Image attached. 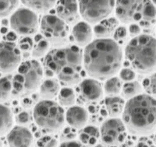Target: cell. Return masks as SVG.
I'll return each mask as SVG.
<instances>
[{"instance_id": "obj_46", "label": "cell", "mask_w": 156, "mask_h": 147, "mask_svg": "<svg viewBox=\"0 0 156 147\" xmlns=\"http://www.w3.org/2000/svg\"><path fill=\"white\" fill-rule=\"evenodd\" d=\"M2 147V141L0 140V147Z\"/></svg>"}, {"instance_id": "obj_1", "label": "cell", "mask_w": 156, "mask_h": 147, "mask_svg": "<svg viewBox=\"0 0 156 147\" xmlns=\"http://www.w3.org/2000/svg\"><path fill=\"white\" fill-rule=\"evenodd\" d=\"M122 58V49L115 40L100 38L86 45L83 63L90 76L105 80L112 78L120 69Z\"/></svg>"}, {"instance_id": "obj_6", "label": "cell", "mask_w": 156, "mask_h": 147, "mask_svg": "<svg viewBox=\"0 0 156 147\" xmlns=\"http://www.w3.org/2000/svg\"><path fill=\"white\" fill-rule=\"evenodd\" d=\"M116 15L125 23H149L156 18V8L151 0H116Z\"/></svg>"}, {"instance_id": "obj_26", "label": "cell", "mask_w": 156, "mask_h": 147, "mask_svg": "<svg viewBox=\"0 0 156 147\" xmlns=\"http://www.w3.org/2000/svg\"><path fill=\"white\" fill-rule=\"evenodd\" d=\"M50 44L44 37L37 36L35 42L32 50V56L34 58H38L42 57L46 54L49 48Z\"/></svg>"}, {"instance_id": "obj_25", "label": "cell", "mask_w": 156, "mask_h": 147, "mask_svg": "<svg viewBox=\"0 0 156 147\" xmlns=\"http://www.w3.org/2000/svg\"><path fill=\"white\" fill-rule=\"evenodd\" d=\"M59 104L61 106L71 107L76 102V95L74 90L70 87H63L58 93Z\"/></svg>"}, {"instance_id": "obj_17", "label": "cell", "mask_w": 156, "mask_h": 147, "mask_svg": "<svg viewBox=\"0 0 156 147\" xmlns=\"http://www.w3.org/2000/svg\"><path fill=\"white\" fill-rule=\"evenodd\" d=\"M72 34L74 41L78 45H87L92 38V31L90 25L85 22H79L73 28Z\"/></svg>"}, {"instance_id": "obj_36", "label": "cell", "mask_w": 156, "mask_h": 147, "mask_svg": "<svg viewBox=\"0 0 156 147\" xmlns=\"http://www.w3.org/2000/svg\"><path fill=\"white\" fill-rule=\"evenodd\" d=\"M135 76L136 74L132 70L128 68L123 69L120 73V77L122 80L125 81L126 82L133 81L135 78Z\"/></svg>"}, {"instance_id": "obj_47", "label": "cell", "mask_w": 156, "mask_h": 147, "mask_svg": "<svg viewBox=\"0 0 156 147\" xmlns=\"http://www.w3.org/2000/svg\"><path fill=\"white\" fill-rule=\"evenodd\" d=\"M155 144H156V142H155Z\"/></svg>"}, {"instance_id": "obj_38", "label": "cell", "mask_w": 156, "mask_h": 147, "mask_svg": "<svg viewBox=\"0 0 156 147\" xmlns=\"http://www.w3.org/2000/svg\"><path fill=\"white\" fill-rule=\"evenodd\" d=\"M127 35V30L124 26L117 28L114 33V38L116 40H120L125 39Z\"/></svg>"}, {"instance_id": "obj_45", "label": "cell", "mask_w": 156, "mask_h": 147, "mask_svg": "<svg viewBox=\"0 0 156 147\" xmlns=\"http://www.w3.org/2000/svg\"><path fill=\"white\" fill-rule=\"evenodd\" d=\"M151 1H152V2H153L154 4L156 5V0H151Z\"/></svg>"}, {"instance_id": "obj_12", "label": "cell", "mask_w": 156, "mask_h": 147, "mask_svg": "<svg viewBox=\"0 0 156 147\" xmlns=\"http://www.w3.org/2000/svg\"><path fill=\"white\" fill-rule=\"evenodd\" d=\"M21 61L18 45L9 41L0 42V72L8 73L16 69Z\"/></svg>"}, {"instance_id": "obj_44", "label": "cell", "mask_w": 156, "mask_h": 147, "mask_svg": "<svg viewBox=\"0 0 156 147\" xmlns=\"http://www.w3.org/2000/svg\"><path fill=\"white\" fill-rule=\"evenodd\" d=\"M94 147H107V146L105 144H104L103 143H102V144L98 143Z\"/></svg>"}, {"instance_id": "obj_7", "label": "cell", "mask_w": 156, "mask_h": 147, "mask_svg": "<svg viewBox=\"0 0 156 147\" xmlns=\"http://www.w3.org/2000/svg\"><path fill=\"white\" fill-rule=\"evenodd\" d=\"M33 118L39 128L49 134H53L63 127L65 113L62 107L57 102L43 100L35 106Z\"/></svg>"}, {"instance_id": "obj_37", "label": "cell", "mask_w": 156, "mask_h": 147, "mask_svg": "<svg viewBox=\"0 0 156 147\" xmlns=\"http://www.w3.org/2000/svg\"><path fill=\"white\" fill-rule=\"evenodd\" d=\"M63 135L65 138V141L74 140L77 136L76 129L72 127H66L63 131Z\"/></svg>"}, {"instance_id": "obj_32", "label": "cell", "mask_w": 156, "mask_h": 147, "mask_svg": "<svg viewBox=\"0 0 156 147\" xmlns=\"http://www.w3.org/2000/svg\"><path fill=\"white\" fill-rule=\"evenodd\" d=\"M143 86L148 94L156 99V73L144 80Z\"/></svg>"}, {"instance_id": "obj_2", "label": "cell", "mask_w": 156, "mask_h": 147, "mask_svg": "<svg viewBox=\"0 0 156 147\" xmlns=\"http://www.w3.org/2000/svg\"><path fill=\"white\" fill-rule=\"evenodd\" d=\"M83 54L75 46L55 48L44 60V72L48 77L56 76L59 82L66 87L80 82Z\"/></svg>"}, {"instance_id": "obj_21", "label": "cell", "mask_w": 156, "mask_h": 147, "mask_svg": "<svg viewBox=\"0 0 156 147\" xmlns=\"http://www.w3.org/2000/svg\"><path fill=\"white\" fill-rule=\"evenodd\" d=\"M104 104L108 116L111 118H117L122 114L126 103L123 98L112 96L106 97Z\"/></svg>"}, {"instance_id": "obj_8", "label": "cell", "mask_w": 156, "mask_h": 147, "mask_svg": "<svg viewBox=\"0 0 156 147\" xmlns=\"http://www.w3.org/2000/svg\"><path fill=\"white\" fill-rule=\"evenodd\" d=\"M40 30L43 37L54 47H61L65 44L69 33L67 23L53 14H47L42 17Z\"/></svg>"}, {"instance_id": "obj_19", "label": "cell", "mask_w": 156, "mask_h": 147, "mask_svg": "<svg viewBox=\"0 0 156 147\" xmlns=\"http://www.w3.org/2000/svg\"><path fill=\"white\" fill-rule=\"evenodd\" d=\"M89 121L92 125L98 126L101 125L108 116L105 104H101L99 102L88 104Z\"/></svg>"}, {"instance_id": "obj_11", "label": "cell", "mask_w": 156, "mask_h": 147, "mask_svg": "<svg viewBox=\"0 0 156 147\" xmlns=\"http://www.w3.org/2000/svg\"><path fill=\"white\" fill-rule=\"evenodd\" d=\"M126 128L122 119L117 118H107L100 128L101 139L106 146L116 147L125 141L127 138Z\"/></svg>"}, {"instance_id": "obj_30", "label": "cell", "mask_w": 156, "mask_h": 147, "mask_svg": "<svg viewBox=\"0 0 156 147\" xmlns=\"http://www.w3.org/2000/svg\"><path fill=\"white\" fill-rule=\"evenodd\" d=\"M19 0H0V17L10 15L16 8Z\"/></svg>"}, {"instance_id": "obj_14", "label": "cell", "mask_w": 156, "mask_h": 147, "mask_svg": "<svg viewBox=\"0 0 156 147\" xmlns=\"http://www.w3.org/2000/svg\"><path fill=\"white\" fill-rule=\"evenodd\" d=\"M7 140L9 147H31L33 135L27 128L22 125H16L7 133Z\"/></svg>"}, {"instance_id": "obj_3", "label": "cell", "mask_w": 156, "mask_h": 147, "mask_svg": "<svg viewBox=\"0 0 156 147\" xmlns=\"http://www.w3.org/2000/svg\"><path fill=\"white\" fill-rule=\"evenodd\" d=\"M122 115L128 131L146 136L156 130V99L149 94H140L126 103Z\"/></svg>"}, {"instance_id": "obj_40", "label": "cell", "mask_w": 156, "mask_h": 147, "mask_svg": "<svg viewBox=\"0 0 156 147\" xmlns=\"http://www.w3.org/2000/svg\"><path fill=\"white\" fill-rule=\"evenodd\" d=\"M129 32L130 34L133 36H138L140 33V28L136 23H132L129 27Z\"/></svg>"}, {"instance_id": "obj_27", "label": "cell", "mask_w": 156, "mask_h": 147, "mask_svg": "<svg viewBox=\"0 0 156 147\" xmlns=\"http://www.w3.org/2000/svg\"><path fill=\"white\" fill-rule=\"evenodd\" d=\"M142 90V87L137 81H132L126 82L122 86V96L127 99H130L139 94Z\"/></svg>"}, {"instance_id": "obj_18", "label": "cell", "mask_w": 156, "mask_h": 147, "mask_svg": "<svg viewBox=\"0 0 156 147\" xmlns=\"http://www.w3.org/2000/svg\"><path fill=\"white\" fill-rule=\"evenodd\" d=\"M100 138V129L92 124L85 125L79 133V141L88 147H94Z\"/></svg>"}, {"instance_id": "obj_10", "label": "cell", "mask_w": 156, "mask_h": 147, "mask_svg": "<svg viewBox=\"0 0 156 147\" xmlns=\"http://www.w3.org/2000/svg\"><path fill=\"white\" fill-rule=\"evenodd\" d=\"M9 23L12 30L23 36L34 34L38 29L37 14L28 8L16 9L11 16Z\"/></svg>"}, {"instance_id": "obj_43", "label": "cell", "mask_w": 156, "mask_h": 147, "mask_svg": "<svg viewBox=\"0 0 156 147\" xmlns=\"http://www.w3.org/2000/svg\"><path fill=\"white\" fill-rule=\"evenodd\" d=\"M2 24L4 26H7L8 24H9V21L7 19H2Z\"/></svg>"}, {"instance_id": "obj_42", "label": "cell", "mask_w": 156, "mask_h": 147, "mask_svg": "<svg viewBox=\"0 0 156 147\" xmlns=\"http://www.w3.org/2000/svg\"><path fill=\"white\" fill-rule=\"evenodd\" d=\"M7 39V41H9V42H12L16 40V33H14V32H9L8 34L7 35V37H6Z\"/></svg>"}, {"instance_id": "obj_31", "label": "cell", "mask_w": 156, "mask_h": 147, "mask_svg": "<svg viewBox=\"0 0 156 147\" xmlns=\"http://www.w3.org/2000/svg\"><path fill=\"white\" fill-rule=\"evenodd\" d=\"M18 47L21 53L22 52L24 56L25 55H27V57L32 50L34 42L30 37H25L19 40Z\"/></svg>"}, {"instance_id": "obj_24", "label": "cell", "mask_w": 156, "mask_h": 147, "mask_svg": "<svg viewBox=\"0 0 156 147\" xmlns=\"http://www.w3.org/2000/svg\"><path fill=\"white\" fill-rule=\"evenodd\" d=\"M117 25V21L114 18L103 19L94 27V32L98 37L105 38L114 31Z\"/></svg>"}, {"instance_id": "obj_39", "label": "cell", "mask_w": 156, "mask_h": 147, "mask_svg": "<svg viewBox=\"0 0 156 147\" xmlns=\"http://www.w3.org/2000/svg\"><path fill=\"white\" fill-rule=\"evenodd\" d=\"M58 147H88L83 144L79 141L72 140L68 141H64Z\"/></svg>"}, {"instance_id": "obj_15", "label": "cell", "mask_w": 156, "mask_h": 147, "mask_svg": "<svg viewBox=\"0 0 156 147\" xmlns=\"http://www.w3.org/2000/svg\"><path fill=\"white\" fill-rule=\"evenodd\" d=\"M79 5L76 0H58L56 4V14L66 23H75L79 17Z\"/></svg>"}, {"instance_id": "obj_16", "label": "cell", "mask_w": 156, "mask_h": 147, "mask_svg": "<svg viewBox=\"0 0 156 147\" xmlns=\"http://www.w3.org/2000/svg\"><path fill=\"white\" fill-rule=\"evenodd\" d=\"M65 121L75 129H81L89 121V114L86 108L79 106H72L65 113Z\"/></svg>"}, {"instance_id": "obj_33", "label": "cell", "mask_w": 156, "mask_h": 147, "mask_svg": "<svg viewBox=\"0 0 156 147\" xmlns=\"http://www.w3.org/2000/svg\"><path fill=\"white\" fill-rule=\"evenodd\" d=\"M36 147H58V141L52 135H44L37 141Z\"/></svg>"}, {"instance_id": "obj_9", "label": "cell", "mask_w": 156, "mask_h": 147, "mask_svg": "<svg viewBox=\"0 0 156 147\" xmlns=\"http://www.w3.org/2000/svg\"><path fill=\"white\" fill-rule=\"evenodd\" d=\"M115 5V0H78L79 10L87 22H101L110 14Z\"/></svg>"}, {"instance_id": "obj_34", "label": "cell", "mask_w": 156, "mask_h": 147, "mask_svg": "<svg viewBox=\"0 0 156 147\" xmlns=\"http://www.w3.org/2000/svg\"><path fill=\"white\" fill-rule=\"evenodd\" d=\"M16 123L18 125H22L28 124L30 123L31 121V117L30 114L25 111H23L20 112L15 118Z\"/></svg>"}, {"instance_id": "obj_28", "label": "cell", "mask_w": 156, "mask_h": 147, "mask_svg": "<svg viewBox=\"0 0 156 147\" xmlns=\"http://www.w3.org/2000/svg\"><path fill=\"white\" fill-rule=\"evenodd\" d=\"M12 80L8 76L0 78V103L8 100L12 94Z\"/></svg>"}, {"instance_id": "obj_4", "label": "cell", "mask_w": 156, "mask_h": 147, "mask_svg": "<svg viewBox=\"0 0 156 147\" xmlns=\"http://www.w3.org/2000/svg\"><path fill=\"white\" fill-rule=\"evenodd\" d=\"M125 56L133 68L140 73L156 69V39L148 35H138L132 39L125 49Z\"/></svg>"}, {"instance_id": "obj_5", "label": "cell", "mask_w": 156, "mask_h": 147, "mask_svg": "<svg viewBox=\"0 0 156 147\" xmlns=\"http://www.w3.org/2000/svg\"><path fill=\"white\" fill-rule=\"evenodd\" d=\"M43 75V69L37 60L21 63L12 80V94L24 97L34 92L39 88Z\"/></svg>"}, {"instance_id": "obj_13", "label": "cell", "mask_w": 156, "mask_h": 147, "mask_svg": "<svg viewBox=\"0 0 156 147\" xmlns=\"http://www.w3.org/2000/svg\"><path fill=\"white\" fill-rule=\"evenodd\" d=\"M78 93L81 101L88 104L99 102L103 95L101 85L95 79H86L80 82Z\"/></svg>"}, {"instance_id": "obj_20", "label": "cell", "mask_w": 156, "mask_h": 147, "mask_svg": "<svg viewBox=\"0 0 156 147\" xmlns=\"http://www.w3.org/2000/svg\"><path fill=\"white\" fill-rule=\"evenodd\" d=\"M39 94L44 100H52L58 95L60 86L58 79L49 78L41 82L39 86Z\"/></svg>"}, {"instance_id": "obj_22", "label": "cell", "mask_w": 156, "mask_h": 147, "mask_svg": "<svg viewBox=\"0 0 156 147\" xmlns=\"http://www.w3.org/2000/svg\"><path fill=\"white\" fill-rule=\"evenodd\" d=\"M13 116L10 108L0 103V136L7 134L12 128Z\"/></svg>"}, {"instance_id": "obj_23", "label": "cell", "mask_w": 156, "mask_h": 147, "mask_svg": "<svg viewBox=\"0 0 156 147\" xmlns=\"http://www.w3.org/2000/svg\"><path fill=\"white\" fill-rule=\"evenodd\" d=\"M27 8L34 12L45 13L49 11L56 4V0H21Z\"/></svg>"}, {"instance_id": "obj_41", "label": "cell", "mask_w": 156, "mask_h": 147, "mask_svg": "<svg viewBox=\"0 0 156 147\" xmlns=\"http://www.w3.org/2000/svg\"><path fill=\"white\" fill-rule=\"evenodd\" d=\"M21 104L23 108H31L32 106V104H33V101L32 100L31 98L27 97V96H24L23 97V99L21 100Z\"/></svg>"}, {"instance_id": "obj_29", "label": "cell", "mask_w": 156, "mask_h": 147, "mask_svg": "<svg viewBox=\"0 0 156 147\" xmlns=\"http://www.w3.org/2000/svg\"><path fill=\"white\" fill-rule=\"evenodd\" d=\"M122 88V82L116 77L109 78L105 84V92L108 96H117L121 92Z\"/></svg>"}, {"instance_id": "obj_35", "label": "cell", "mask_w": 156, "mask_h": 147, "mask_svg": "<svg viewBox=\"0 0 156 147\" xmlns=\"http://www.w3.org/2000/svg\"><path fill=\"white\" fill-rule=\"evenodd\" d=\"M132 147H156V145L153 140L146 136H143L137 139Z\"/></svg>"}]
</instances>
